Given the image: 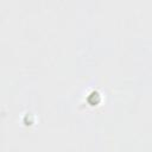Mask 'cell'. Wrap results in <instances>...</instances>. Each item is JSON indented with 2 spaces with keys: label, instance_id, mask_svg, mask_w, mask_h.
Listing matches in <instances>:
<instances>
[{
  "label": "cell",
  "instance_id": "6da1fadb",
  "mask_svg": "<svg viewBox=\"0 0 152 152\" xmlns=\"http://www.w3.org/2000/svg\"><path fill=\"white\" fill-rule=\"evenodd\" d=\"M88 101H89L92 105H96L99 102V94L98 93H92L89 95V98H88Z\"/></svg>",
  "mask_w": 152,
  "mask_h": 152
}]
</instances>
